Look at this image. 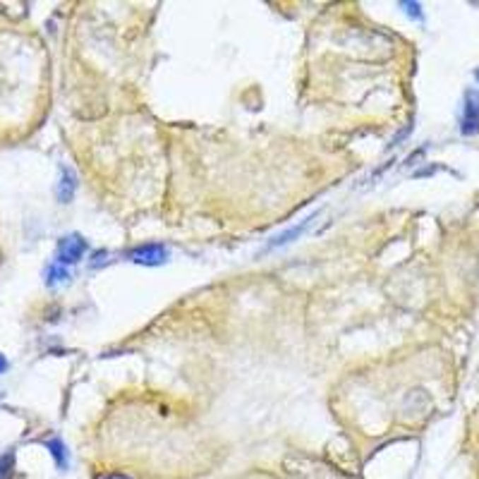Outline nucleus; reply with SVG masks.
<instances>
[{"instance_id": "f257e3e1", "label": "nucleus", "mask_w": 479, "mask_h": 479, "mask_svg": "<svg viewBox=\"0 0 479 479\" xmlns=\"http://www.w3.org/2000/svg\"><path fill=\"white\" fill-rule=\"evenodd\" d=\"M460 132H463V137H477L479 134V91L477 89L465 91Z\"/></svg>"}, {"instance_id": "f03ea898", "label": "nucleus", "mask_w": 479, "mask_h": 479, "mask_svg": "<svg viewBox=\"0 0 479 479\" xmlns=\"http://www.w3.org/2000/svg\"><path fill=\"white\" fill-rule=\"evenodd\" d=\"M170 252L165 244H158V242H149V244H142V247L132 249L130 254H127V259L139 264V266H161V264L168 261Z\"/></svg>"}, {"instance_id": "7ed1b4c3", "label": "nucleus", "mask_w": 479, "mask_h": 479, "mask_svg": "<svg viewBox=\"0 0 479 479\" xmlns=\"http://www.w3.org/2000/svg\"><path fill=\"white\" fill-rule=\"evenodd\" d=\"M87 240L79 235H67L58 242V264L60 266H70V264H77L87 254Z\"/></svg>"}, {"instance_id": "20e7f679", "label": "nucleus", "mask_w": 479, "mask_h": 479, "mask_svg": "<svg viewBox=\"0 0 479 479\" xmlns=\"http://www.w3.org/2000/svg\"><path fill=\"white\" fill-rule=\"evenodd\" d=\"M77 192V175L75 170L70 168V165H63L60 168V180H58V189H55V194H58V201L60 204H70L72 196Z\"/></svg>"}, {"instance_id": "39448f33", "label": "nucleus", "mask_w": 479, "mask_h": 479, "mask_svg": "<svg viewBox=\"0 0 479 479\" xmlns=\"http://www.w3.org/2000/svg\"><path fill=\"white\" fill-rule=\"evenodd\" d=\"M317 216V213H314ZM314 216L312 218H304V220H300L297 225H295V228H288L285 232H280V235H276L271 242L266 244V249L264 252H271V249H278V247H285V244H290V242H295V240H300L302 237V232L309 228L312 225V220H314Z\"/></svg>"}, {"instance_id": "423d86ee", "label": "nucleus", "mask_w": 479, "mask_h": 479, "mask_svg": "<svg viewBox=\"0 0 479 479\" xmlns=\"http://www.w3.org/2000/svg\"><path fill=\"white\" fill-rule=\"evenodd\" d=\"M46 448L51 451V456L55 458V465H58L60 470H67V465H70V456H67V448L60 439H48L46 441Z\"/></svg>"}, {"instance_id": "0eeeda50", "label": "nucleus", "mask_w": 479, "mask_h": 479, "mask_svg": "<svg viewBox=\"0 0 479 479\" xmlns=\"http://www.w3.org/2000/svg\"><path fill=\"white\" fill-rule=\"evenodd\" d=\"M15 475V453H5L0 456V479H12Z\"/></svg>"}, {"instance_id": "6e6552de", "label": "nucleus", "mask_w": 479, "mask_h": 479, "mask_svg": "<svg viewBox=\"0 0 479 479\" xmlns=\"http://www.w3.org/2000/svg\"><path fill=\"white\" fill-rule=\"evenodd\" d=\"M67 278H70V276H67L65 266H60V264H53V266L48 268V273H46V283H48V285H55V283H65Z\"/></svg>"}, {"instance_id": "1a4fd4ad", "label": "nucleus", "mask_w": 479, "mask_h": 479, "mask_svg": "<svg viewBox=\"0 0 479 479\" xmlns=\"http://www.w3.org/2000/svg\"><path fill=\"white\" fill-rule=\"evenodd\" d=\"M401 8H405V12H408L410 17H415V20H422V10H420V3H401Z\"/></svg>"}, {"instance_id": "9d476101", "label": "nucleus", "mask_w": 479, "mask_h": 479, "mask_svg": "<svg viewBox=\"0 0 479 479\" xmlns=\"http://www.w3.org/2000/svg\"><path fill=\"white\" fill-rule=\"evenodd\" d=\"M5 369H8V360H5L3 355H0V374H3Z\"/></svg>"}, {"instance_id": "9b49d317", "label": "nucleus", "mask_w": 479, "mask_h": 479, "mask_svg": "<svg viewBox=\"0 0 479 479\" xmlns=\"http://www.w3.org/2000/svg\"><path fill=\"white\" fill-rule=\"evenodd\" d=\"M106 479H127V477H122V475H113V477H106Z\"/></svg>"}, {"instance_id": "f8f14e48", "label": "nucleus", "mask_w": 479, "mask_h": 479, "mask_svg": "<svg viewBox=\"0 0 479 479\" xmlns=\"http://www.w3.org/2000/svg\"><path fill=\"white\" fill-rule=\"evenodd\" d=\"M475 77H477V82H479V70H477V75H475Z\"/></svg>"}]
</instances>
